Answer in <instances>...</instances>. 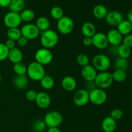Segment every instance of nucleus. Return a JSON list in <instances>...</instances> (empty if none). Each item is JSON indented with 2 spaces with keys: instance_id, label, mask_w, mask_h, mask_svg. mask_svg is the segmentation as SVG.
<instances>
[{
  "instance_id": "obj_1",
  "label": "nucleus",
  "mask_w": 132,
  "mask_h": 132,
  "mask_svg": "<svg viewBox=\"0 0 132 132\" xmlns=\"http://www.w3.org/2000/svg\"><path fill=\"white\" fill-rule=\"evenodd\" d=\"M59 42V36L55 30L49 29L40 34V43L43 48L50 50Z\"/></svg>"
},
{
  "instance_id": "obj_2",
  "label": "nucleus",
  "mask_w": 132,
  "mask_h": 132,
  "mask_svg": "<svg viewBox=\"0 0 132 132\" xmlns=\"http://www.w3.org/2000/svg\"><path fill=\"white\" fill-rule=\"evenodd\" d=\"M46 75L44 66L36 61H32L27 66V76L34 81H40Z\"/></svg>"
},
{
  "instance_id": "obj_3",
  "label": "nucleus",
  "mask_w": 132,
  "mask_h": 132,
  "mask_svg": "<svg viewBox=\"0 0 132 132\" xmlns=\"http://www.w3.org/2000/svg\"><path fill=\"white\" fill-rule=\"evenodd\" d=\"M92 64L97 71L99 72H106L111 66V60L108 56L105 54H97L93 57Z\"/></svg>"
},
{
  "instance_id": "obj_4",
  "label": "nucleus",
  "mask_w": 132,
  "mask_h": 132,
  "mask_svg": "<svg viewBox=\"0 0 132 132\" xmlns=\"http://www.w3.org/2000/svg\"><path fill=\"white\" fill-rule=\"evenodd\" d=\"M97 88L103 89L105 90L106 89L111 87L113 82V77L112 73L108 72H101L97 73L96 77L94 80Z\"/></svg>"
},
{
  "instance_id": "obj_5",
  "label": "nucleus",
  "mask_w": 132,
  "mask_h": 132,
  "mask_svg": "<svg viewBox=\"0 0 132 132\" xmlns=\"http://www.w3.org/2000/svg\"><path fill=\"white\" fill-rule=\"evenodd\" d=\"M43 121L46 127H59L63 122V117L59 112L50 111L45 114Z\"/></svg>"
},
{
  "instance_id": "obj_6",
  "label": "nucleus",
  "mask_w": 132,
  "mask_h": 132,
  "mask_svg": "<svg viewBox=\"0 0 132 132\" xmlns=\"http://www.w3.org/2000/svg\"><path fill=\"white\" fill-rule=\"evenodd\" d=\"M74 28V22L68 16H64L57 22V29L58 32L63 35H68L72 33Z\"/></svg>"
},
{
  "instance_id": "obj_7",
  "label": "nucleus",
  "mask_w": 132,
  "mask_h": 132,
  "mask_svg": "<svg viewBox=\"0 0 132 132\" xmlns=\"http://www.w3.org/2000/svg\"><path fill=\"white\" fill-rule=\"evenodd\" d=\"M90 102L96 106H100L104 104L108 99V95L105 90L96 88L89 92Z\"/></svg>"
},
{
  "instance_id": "obj_8",
  "label": "nucleus",
  "mask_w": 132,
  "mask_h": 132,
  "mask_svg": "<svg viewBox=\"0 0 132 132\" xmlns=\"http://www.w3.org/2000/svg\"><path fill=\"white\" fill-rule=\"evenodd\" d=\"M35 61L43 66L48 65L53 60V54L50 50L45 48H41L36 52L34 55Z\"/></svg>"
},
{
  "instance_id": "obj_9",
  "label": "nucleus",
  "mask_w": 132,
  "mask_h": 132,
  "mask_svg": "<svg viewBox=\"0 0 132 132\" xmlns=\"http://www.w3.org/2000/svg\"><path fill=\"white\" fill-rule=\"evenodd\" d=\"M3 23L8 28H19L22 23L20 14L14 12H9L4 16Z\"/></svg>"
},
{
  "instance_id": "obj_10",
  "label": "nucleus",
  "mask_w": 132,
  "mask_h": 132,
  "mask_svg": "<svg viewBox=\"0 0 132 132\" xmlns=\"http://www.w3.org/2000/svg\"><path fill=\"white\" fill-rule=\"evenodd\" d=\"M22 36L24 37L28 40H33L37 38L40 36V31L33 23H27L21 28Z\"/></svg>"
},
{
  "instance_id": "obj_11",
  "label": "nucleus",
  "mask_w": 132,
  "mask_h": 132,
  "mask_svg": "<svg viewBox=\"0 0 132 132\" xmlns=\"http://www.w3.org/2000/svg\"><path fill=\"white\" fill-rule=\"evenodd\" d=\"M73 102L77 106L82 107L90 102L89 91L86 89H80L75 92L73 97Z\"/></svg>"
},
{
  "instance_id": "obj_12",
  "label": "nucleus",
  "mask_w": 132,
  "mask_h": 132,
  "mask_svg": "<svg viewBox=\"0 0 132 132\" xmlns=\"http://www.w3.org/2000/svg\"><path fill=\"white\" fill-rule=\"evenodd\" d=\"M92 45L99 50H104L109 45L106 35L103 32H96L92 37Z\"/></svg>"
},
{
  "instance_id": "obj_13",
  "label": "nucleus",
  "mask_w": 132,
  "mask_h": 132,
  "mask_svg": "<svg viewBox=\"0 0 132 132\" xmlns=\"http://www.w3.org/2000/svg\"><path fill=\"white\" fill-rule=\"evenodd\" d=\"M104 19L107 24L111 27H117L124 19L123 15L120 12L113 10V11L108 12Z\"/></svg>"
},
{
  "instance_id": "obj_14",
  "label": "nucleus",
  "mask_w": 132,
  "mask_h": 132,
  "mask_svg": "<svg viewBox=\"0 0 132 132\" xmlns=\"http://www.w3.org/2000/svg\"><path fill=\"white\" fill-rule=\"evenodd\" d=\"M35 102L39 108L41 109H46L51 104V98L48 93L45 92H37V97Z\"/></svg>"
},
{
  "instance_id": "obj_15",
  "label": "nucleus",
  "mask_w": 132,
  "mask_h": 132,
  "mask_svg": "<svg viewBox=\"0 0 132 132\" xmlns=\"http://www.w3.org/2000/svg\"><path fill=\"white\" fill-rule=\"evenodd\" d=\"M106 35L109 45L112 46H119L122 44L123 36L119 32L117 29L110 30Z\"/></svg>"
},
{
  "instance_id": "obj_16",
  "label": "nucleus",
  "mask_w": 132,
  "mask_h": 132,
  "mask_svg": "<svg viewBox=\"0 0 132 132\" xmlns=\"http://www.w3.org/2000/svg\"><path fill=\"white\" fill-rule=\"evenodd\" d=\"M97 73V71L95 68L90 64L82 67L81 68V76L86 81H94Z\"/></svg>"
},
{
  "instance_id": "obj_17",
  "label": "nucleus",
  "mask_w": 132,
  "mask_h": 132,
  "mask_svg": "<svg viewBox=\"0 0 132 132\" xmlns=\"http://www.w3.org/2000/svg\"><path fill=\"white\" fill-rule=\"evenodd\" d=\"M77 81L73 77L70 76H65L61 81V86L67 92H73L77 87Z\"/></svg>"
},
{
  "instance_id": "obj_18",
  "label": "nucleus",
  "mask_w": 132,
  "mask_h": 132,
  "mask_svg": "<svg viewBox=\"0 0 132 132\" xmlns=\"http://www.w3.org/2000/svg\"><path fill=\"white\" fill-rule=\"evenodd\" d=\"M8 59L13 64L21 63L23 59V54L19 48L16 47L9 50Z\"/></svg>"
},
{
  "instance_id": "obj_19",
  "label": "nucleus",
  "mask_w": 132,
  "mask_h": 132,
  "mask_svg": "<svg viewBox=\"0 0 132 132\" xmlns=\"http://www.w3.org/2000/svg\"><path fill=\"white\" fill-rule=\"evenodd\" d=\"M101 127L104 132H114L117 128V122L110 116H107L103 120Z\"/></svg>"
},
{
  "instance_id": "obj_20",
  "label": "nucleus",
  "mask_w": 132,
  "mask_h": 132,
  "mask_svg": "<svg viewBox=\"0 0 132 132\" xmlns=\"http://www.w3.org/2000/svg\"><path fill=\"white\" fill-rule=\"evenodd\" d=\"M81 30L85 37H92L97 32V28L94 23L88 21L82 24Z\"/></svg>"
},
{
  "instance_id": "obj_21",
  "label": "nucleus",
  "mask_w": 132,
  "mask_h": 132,
  "mask_svg": "<svg viewBox=\"0 0 132 132\" xmlns=\"http://www.w3.org/2000/svg\"><path fill=\"white\" fill-rule=\"evenodd\" d=\"M14 86L18 90L26 88L28 84V78L27 75L24 76H15L13 80Z\"/></svg>"
},
{
  "instance_id": "obj_22",
  "label": "nucleus",
  "mask_w": 132,
  "mask_h": 132,
  "mask_svg": "<svg viewBox=\"0 0 132 132\" xmlns=\"http://www.w3.org/2000/svg\"><path fill=\"white\" fill-rule=\"evenodd\" d=\"M108 13V9L103 5H97L93 9V14L96 19H105Z\"/></svg>"
},
{
  "instance_id": "obj_23",
  "label": "nucleus",
  "mask_w": 132,
  "mask_h": 132,
  "mask_svg": "<svg viewBox=\"0 0 132 132\" xmlns=\"http://www.w3.org/2000/svg\"><path fill=\"white\" fill-rule=\"evenodd\" d=\"M117 30L122 36H126L131 34L132 31V24L129 21L123 20L118 24L117 27Z\"/></svg>"
},
{
  "instance_id": "obj_24",
  "label": "nucleus",
  "mask_w": 132,
  "mask_h": 132,
  "mask_svg": "<svg viewBox=\"0 0 132 132\" xmlns=\"http://www.w3.org/2000/svg\"><path fill=\"white\" fill-rule=\"evenodd\" d=\"M35 24L37 27L40 32H43L50 29V21L46 17L41 16L37 18Z\"/></svg>"
},
{
  "instance_id": "obj_25",
  "label": "nucleus",
  "mask_w": 132,
  "mask_h": 132,
  "mask_svg": "<svg viewBox=\"0 0 132 132\" xmlns=\"http://www.w3.org/2000/svg\"><path fill=\"white\" fill-rule=\"evenodd\" d=\"M25 1L24 0H11L9 8L10 11L20 13L24 9Z\"/></svg>"
},
{
  "instance_id": "obj_26",
  "label": "nucleus",
  "mask_w": 132,
  "mask_h": 132,
  "mask_svg": "<svg viewBox=\"0 0 132 132\" xmlns=\"http://www.w3.org/2000/svg\"><path fill=\"white\" fill-rule=\"evenodd\" d=\"M39 82L41 87L45 90H51L54 87V85H55V81L54 78L48 75H45Z\"/></svg>"
},
{
  "instance_id": "obj_27",
  "label": "nucleus",
  "mask_w": 132,
  "mask_h": 132,
  "mask_svg": "<svg viewBox=\"0 0 132 132\" xmlns=\"http://www.w3.org/2000/svg\"><path fill=\"white\" fill-rule=\"evenodd\" d=\"M22 22L30 23V22L32 21L35 19L36 14L34 11L31 9H24L22 12L19 13Z\"/></svg>"
},
{
  "instance_id": "obj_28",
  "label": "nucleus",
  "mask_w": 132,
  "mask_h": 132,
  "mask_svg": "<svg viewBox=\"0 0 132 132\" xmlns=\"http://www.w3.org/2000/svg\"><path fill=\"white\" fill-rule=\"evenodd\" d=\"M113 81L117 82H122L126 81L127 78V73L126 71L121 70H115L113 73H112Z\"/></svg>"
},
{
  "instance_id": "obj_29",
  "label": "nucleus",
  "mask_w": 132,
  "mask_h": 132,
  "mask_svg": "<svg viewBox=\"0 0 132 132\" xmlns=\"http://www.w3.org/2000/svg\"><path fill=\"white\" fill-rule=\"evenodd\" d=\"M131 55V48L125 45H120L117 47V55L119 57L127 59Z\"/></svg>"
},
{
  "instance_id": "obj_30",
  "label": "nucleus",
  "mask_w": 132,
  "mask_h": 132,
  "mask_svg": "<svg viewBox=\"0 0 132 132\" xmlns=\"http://www.w3.org/2000/svg\"><path fill=\"white\" fill-rule=\"evenodd\" d=\"M6 36L8 39L13 40L14 41H17L22 36L21 30L19 28H9L6 32Z\"/></svg>"
},
{
  "instance_id": "obj_31",
  "label": "nucleus",
  "mask_w": 132,
  "mask_h": 132,
  "mask_svg": "<svg viewBox=\"0 0 132 132\" xmlns=\"http://www.w3.org/2000/svg\"><path fill=\"white\" fill-rule=\"evenodd\" d=\"M13 70L16 76H24V75H27V66L24 64L23 62L16 63L14 64Z\"/></svg>"
},
{
  "instance_id": "obj_32",
  "label": "nucleus",
  "mask_w": 132,
  "mask_h": 132,
  "mask_svg": "<svg viewBox=\"0 0 132 132\" xmlns=\"http://www.w3.org/2000/svg\"><path fill=\"white\" fill-rule=\"evenodd\" d=\"M50 14L52 18L55 20L58 21L64 16V11L59 6H53L50 11Z\"/></svg>"
},
{
  "instance_id": "obj_33",
  "label": "nucleus",
  "mask_w": 132,
  "mask_h": 132,
  "mask_svg": "<svg viewBox=\"0 0 132 132\" xmlns=\"http://www.w3.org/2000/svg\"><path fill=\"white\" fill-rule=\"evenodd\" d=\"M114 67L116 70L126 71L128 67V62L126 59L118 57L115 62Z\"/></svg>"
},
{
  "instance_id": "obj_34",
  "label": "nucleus",
  "mask_w": 132,
  "mask_h": 132,
  "mask_svg": "<svg viewBox=\"0 0 132 132\" xmlns=\"http://www.w3.org/2000/svg\"><path fill=\"white\" fill-rule=\"evenodd\" d=\"M32 128L35 132H44L46 128L43 120H36L32 123Z\"/></svg>"
},
{
  "instance_id": "obj_35",
  "label": "nucleus",
  "mask_w": 132,
  "mask_h": 132,
  "mask_svg": "<svg viewBox=\"0 0 132 132\" xmlns=\"http://www.w3.org/2000/svg\"><path fill=\"white\" fill-rule=\"evenodd\" d=\"M76 61L77 64L83 67L90 64V59L88 56L85 54H79L76 57Z\"/></svg>"
},
{
  "instance_id": "obj_36",
  "label": "nucleus",
  "mask_w": 132,
  "mask_h": 132,
  "mask_svg": "<svg viewBox=\"0 0 132 132\" xmlns=\"http://www.w3.org/2000/svg\"><path fill=\"white\" fill-rule=\"evenodd\" d=\"M9 52V48L6 47L5 43H0V61H3L8 59Z\"/></svg>"
},
{
  "instance_id": "obj_37",
  "label": "nucleus",
  "mask_w": 132,
  "mask_h": 132,
  "mask_svg": "<svg viewBox=\"0 0 132 132\" xmlns=\"http://www.w3.org/2000/svg\"><path fill=\"white\" fill-rule=\"evenodd\" d=\"M112 119L116 120V121H119V120L121 119L124 116V112L120 108H116V109L113 110L112 112H110V115Z\"/></svg>"
},
{
  "instance_id": "obj_38",
  "label": "nucleus",
  "mask_w": 132,
  "mask_h": 132,
  "mask_svg": "<svg viewBox=\"0 0 132 132\" xmlns=\"http://www.w3.org/2000/svg\"><path fill=\"white\" fill-rule=\"evenodd\" d=\"M37 95V92L34 90H28L25 94V97L28 101H35Z\"/></svg>"
},
{
  "instance_id": "obj_39",
  "label": "nucleus",
  "mask_w": 132,
  "mask_h": 132,
  "mask_svg": "<svg viewBox=\"0 0 132 132\" xmlns=\"http://www.w3.org/2000/svg\"><path fill=\"white\" fill-rule=\"evenodd\" d=\"M122 44L131 48L132 47V34L126 35L122 37Z\"/></svg>"
},
{
  "instance_id": "obj_40",
  "label": "nucleus",
  "mask_w": 132,
  "mask_h": 132,
  "mask_svg": "<svg viewBox=\"0 0 132 132\" xmlns=\"http://www.w3.org/2000/svg\"><path fill=\"white\" fill-rule=\"evenodd\" d=\"M29 40L27 39V38H25L23 36H21L19 39L17 41V43L19 45L20 47H24V46H27L28 45V43Z\"/></svg>"
},
{
  "instance_id": "obj_41",
  "label": "nucleus",
  "mask_w": 132,
  "mask_h": 132,
  "mask_svg": "<svg viewBox=\"0 0 132 132\" xmlns=\"http://www.w3.org/2000/svg\"><path fill=\"white\" fill-rule=\"evenodd\" d=\"M96 88L97 86L94 81H86V90H87L88 91L90 92Z\"/></svg>"
},
{
  "instance_id": "obj_42",
  "label": "nucleus",
  "mask_w": 132,
  "mask_h": 132,
  "mask_svg": "<svg viewBox=\"0 0 132 132\" xmlns=\"http://www.w3.org/2000/svg\"><path fill=\"white\" fill-rule=\"evenodd\" d=\"M5 45L9 48V50H10V49H12L15 47V41L10 39H7L6 41H5Z\"/></svg>"
},
{
  "instance_id": "obj_43",
  "label": "nucleus",
  "mask_w": 132,
  "mask_h": 132,
  "mask_svg": "<svg viewBox=\"0 0 132 132\" xmlns=\"http://www.w3.org/2000/svg\"><path fill=\"white\" fill-rule=\"evenodd\" d=\"M82 44L85 46H90L92 45V37H84L82 40Z\"/></svg>"
},
{
  "instance_id": "obj_44",
  "label": "nucleus",
  "mask_w": 132,
  "mask_h": 132,
  "mask_svg": "<svg viewBox=\"0 0 132 132\" xmlns=\"http://www.w3.org/2000/svg\"><path fill=\"white\" fill-rule=\"evenodd\" d=\"M11 0H0V6L1 7H9Z\"/></svg>"
},
{
  "instance_id": "obj_45",
  "label": "nucleus",
  "mask_w": 132,
  "mask_h": 132,
  "mask_svg": "<svg viewBox=\"0 0 132 132\" xmlns=\"http://www.w3.org/2000/svg\"><path fill=\"white\" fill-rule=\"evenodd\" d=\"M47 132H61L59 127H54V128H48Z\"/></svg>"
},
{
  "instance_id": "obj_46",
  "label": "nucleus",
  "mask_w": 132,
  "mask_h": 132,
  "mask_svg": "<svg viewBox=\"0 0 132 132\" xmlns=\"http://www.w3.org/2000/svg\"><path fill=\"white\" fill-rule=\"evenodd\" d=\"M127 20L129 21L132 24V9L128 11L127 14Z\"/></svg>"
},
{
  "instance_id": "obj_47",
  "label": "nucleus",
  "mask_w": 132,
  "mask_h": 132,
  "mask_svg": "<svg viewBox=\"0 0 132 132\" xmlns=\"http://www.w3.org/2000/svg\"><path fill=\"white\" fill-rule=\"evenodd\" d=\"M1 74H0V83H1Z\"/></svg>"
}]
</instances>
